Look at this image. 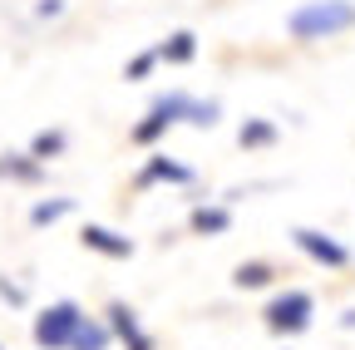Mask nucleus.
Wrapping results in <instances>:
<instances>
[{"label": "nucleus", "instance_id": "obj_1", "mask_svg": "<svg viewBox=\"0 0 355 350\" xmlns=\"http://www.w3.org/2000/svg\"><path fill=\"white\" fill-rule=\"evenodd\" d=\"M355 25V0H306L286 15V35L301 45H316V40L345 35Z\"/></svg>", "mask_w": 355, "mask_h": 350}, {"label": "nucleus", "instance_id": "obj_2", "mask_svg": "<svg viewBox=\"0 0 355 350\" xmlns=\"http://www.w3.org/2000/svg\"><path fill=\"white\" fill-rule=\"evenodd\" d=\"M188 89H168V94H158L153 104H148V114L128 128V143L133 148H158L173 128H183V119H188Z\"/></svg>", "mask_w": 355, "mask_h": 350}, {"label": "nucleus", "instance_id": "obj_3", "mask_svg": "<svg viewBox=\"0 0 355 350\" xmlns=\"http://www.w3.org/2000/svg\"><path fill=\"white\" fill-rule=\"evenodd\" d=\"M84 316H89V311H84L74 296H60V301H50V306H40L35 321H30L35 350H69V340H74V331H79Z\"/></svg>", "mask_w": 355, "mask_h": 350}, {"label": "nucleus", "instance_id": "obj_4", "mask_svg": "<svg viewBox=\"0 0 355 350\" xmlns=\"http://www.w3.org/2000/svg\"><path fill=\"white\" fill-rule=\"evenodd\" d=\"M311 321H316V296L301 291V286H286V291H277L272 301L261 306V326L272 331V335H282V340L306 335Z\"/></svg>", "mask_w": 355, "mask_h": 350}, {"label": "nucleus", "instance_id": "obj_5", "mask_svg": "<svg viewBox=\"0 0 355 350\" xmlns=\"http://www.w3.org/2000/svg\"><path fill=\"white\" fill-rule=\"evenodd\" d=\"M291 242H296L301 256L316 261V267H331V272L350 267V247H340V242H336L331 232H321V227H291Z\"/></svg>", "mask_w": 355, "mask_h": 350}, {"label": "nucleus", "instance_id": "obj_6", "mask_svg": "<svg viewBox=\"0 0 355 350\" xmlns=\"http://www.w3.org/2000/svg\"><path fill=\"white\" fill-rule=\"evenodd\" d=\"M104 326H109L114 345H123V350H153V335L144 331L139 311H133L128 301H109L104 306Z\"/></svg>", "mask_w": 355, "mask_h": 350}, {"label": "nucleus", "instance_id": "obj_7", "mask_svg": "<svg viewBox=\"0 0 355 350\" xmlns=\"http://www.w3.org/2000/svg\"><path fill=\"white\" fill-rule=\"evenodd\" d=\"M79 247L94 252V256H104V261H128L133 252H139V242H133L128 232L104 227V222H84V227H79Z\"/></svg>", "mask_w": 355, "mask_h": 350}, {"label": "nucleus", "instance_id": "obj_8", "mask_svg": "<svg viewBox=\"0 0 355 350\" xmlns=\"http://www.w3.org/2000/svg\"><path fill=\"white\" fill-rule=\"evenodd\" d=\"M153 183H168V188H193L198 183V173L188 168V163H178V158H168V153H148L144 158V168H139V178H133V188H153Z\"/></svg>", "mask_w": 355, "mask_h": 350}, {"label": "nucleus", "instance_id": "obj_9", "mask_svg": "<svg viewBox=\"0 0 355 350\" xmlns=\"http://www.w3.org/2000/svg\"><path fill=\"white\" fill-rule=\"evenodd\" d=\"M50 178V168L40 158H30V148H6L0 153V183H20V188H40Z\"/></svg>", "mask_w": 355, "mask_h": 350}, {"label": "nucleus", "instance_id": "obj_10", "mask_svg": "<svg viewBox=\"0 0 355 350\" xmlns=\"http://www.w3.org/2000/svg\"><path fill=\"white\" fill-rule=\"evenodd\" d=\"M232 227V207L227 202H193L188 212V232L193 237H222Z\"/></svg>", "mask_w": 355, "mask_h": 350}, {"label": "nucleus", "instance_id": "obj_11", "mask_svg": "<svg viewBox=\"0 0 355 350\" xmlns=\"http://www.w3.org/2000/svg\"><path fill=\"white\" fill-rule=\"evenodd\" d=\"M153 55H158V64H168V69H183V64L198 60V35H193V30H173V35H163L158 45H153Z\"/></svg>", "mask_w": 355, "mask_h": 350}, {"label": "nucleus", "instance_id": "obj_12", "mask_svg": "<svg viewBox=\"0 0 355 350\" xmlns=\"http://www.w3.org/2000/svg\"><path fill=\"white\" fill-rule=\"evenodd\" d=\"M272 281H277V267H272V261H261V256L237 261V272H232V286L237 291H266Z\"/></svg>", "mask_w": 355, "mask_h": 350}, {"label": "nucleus", "instance_id": "obj_13", "mask_svg": "<svg viewBox=\"0 0 355 350\" xmlns=\"http://www.w3.org/2000/svg\"><path fill=\"white\" fill-rule=\"evenodd\" d=\"M69 153V134L64 128H40V134L30 139V158H40L44 168H50L55 158H64Z\"/></svg>", "mask_w": 355, "mask_h": 350}, {"label": "nucleus", "instance_id": "obj_14", "mask_svg": "<svg viewBox=\"0 0 355 350\" xmlns=\"http://www.w3.org/2000/svg\"><path fill=\"white\" fill-rule=\"evenodd\" d=\"M282 139V128L272 123V119H242V128H237V143L252 153V148H272Z\"/></svg>", "mask_w": 355, "mask_h": 350}, {"label": "nucleus", "instance_id": "obj_15", "mask_svg": "<svg viewBox=\"0 0 355 350\" xmlns=\"http://www.w3.org/2000/svg\"><path fill=\"white\" fill-rule=\"evenodd\" d=\"M109 345H114V335H109L104 316H84L79 331H74V340H69V350H109Z\"/></svg>", "mask_w": 355, "mask_h": 350}, {"label": "nucleus", "instance_id": "obj_16", "mask_svg": "<svg viewBox=\"0 0 355 350\" xmlns=\"http://www.w3.org/2000/svg\"><path fill=\"white\" fill-rule=\"evenodd\" d=\"M74 198H40L35 207H30V227H55V222H64V217H74Z\"/></svg>", "mask_w": 355, "mask_h": 350}, {"label": "nucleus", "instance_id": "obj_17", "mask_svg": "<svg viewBox=\"0 0 355 350\" xmlns=\"http://www.w3.org/2000/svg\"><path fill=\"white\" fill-rule=\"evenodd\" d=\"M217 119H222V99H188V119H183V128H198V134H207V128H217Z\"/></svg>", "mask_w": 355, "mask_h": 350}, {"label": "nucleus", "instance_id": "obj_18", "mask_svg": "<svg viewBox=\"0 0 355 350\" xmlns=\"http://www.w3.org/2000/svg\"><path fill=\"white\" fill-rule=\"evenodd\" d=\"M153 74H158V55H153V45L123 60V79H128V84H144V79H153Z\"/></svg>", "mask_w": 355, "mask_h": 350}, {"label": "nucleus", "instance_id": "obj_19", "mask_svg": "<svg viewBox=\"0 0 355 350\" xmlns=\"http://www.w3.org/2000/svg\"><path fill=\"white\" fill-rule=\"evenodd\" d=\"M0 301H6V306H30V291H25L20 281H10L6 272H0Z\"/></svg>", "mask_w": 355, "mask_h": 350}, {"label": "nucleus", "instance_id": "obj_20", "mask_svg": "<svg viewBox=\"0 0 355 350\" xmlns=\"http://www.w3.org/2000/svg\"><path fill=\"white\" fill-rule=\"evenodd\" d=\"M64 15V0H40L35 6V20H60Z\"/></svg>", "mask_w": 355, "mask_h": 350}, {"label": "nucleus", "instance_id": "obj_21", "mask_svg": "<svg viewBox=\"0 0 355 350\" xmlns=\"http://www.w3.org/2000/svg\"><path fill=\"white\" fill-rule=\"evenodd\" d=\"M340 326H345V331H355V306H350V311L340 316Z\"/></svg>", "mask_w": 355, "mask_h": 350}, {"label": "nucleus", "instance_id": "obj_22", "mask_svg": "<svg viewBox=\"0 0 355 350\" xmlns=\"http://www.w3.org/2000/svg\"><path fill=\"white\" fill-rule=\"evenodd\" d=\"M0 350H6V345H0Z\"/></svg>", "mask_w": 355, "mask_h": 350}]
</instances>
